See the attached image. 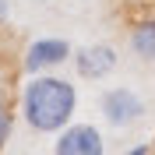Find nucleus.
Instances as JSON below:
<instances>
[{"label":"nucleus","instance_id":"3","mask_svg":"<svg viewBox=\"0 0 155 155\" xmlns=\"http://www.w3.org/2000/svg\"><path fill=\"white\" fill-rule=\"evenodd\" d=\"M53 152L57 155H102L106 145H102L99 127H92V124H67L60 130Z\"/></svg>","mask_w":155,"mask_h":155},{"label":"nucleus","instance_id":"4","mask_svg":"<svg viewBox=\"0 0 155 155\" xmlns=\"http://www.w3.org/2000/svg\"><path fill=\"white\" fill-rule=\"evenodd\" d=\"M64 60H74V53H71V46L64 42V39H35V42H28L25 46V71L28 74H46V71L60 67Z\"/></svg>","mask_w":155,"mask_h":155},{"label":"nucleus","instance_id":"5","mask_svg":"<svg viewBox=\"0 0 155 155\" xmlns=\"http://www.w3.org/2000/svg\"><path fill=\"white\" fill-rule=\"evenodd\" d=\"M116 64H120V57H116V49L106 46V42H95V46H81L74 53V71L81 78H92V81H99V78H106L116 71Z\"/></svg>","mask_w":155,"mask_h":155},{"label":"nucleus","instance_id":"8","mask_svg":"<svg viewBox=\"0 0 155 155\" xmlns=\"http://www.w3.org/2000/svg\"><path fill=\"white\" fill-rule=\"evenodd\" d=\"M7 11H11V7H7V0H0V25L7 21Z\"/></svg>","mask_w":155,"mask_h":155},{"label":"nucleus","instance_id":"2","mask_svg":"<svg viewBox=\"0 0 155 155\" xmlns=\"http://www.w3.org/2000/svg\"><path fill=\"white\" fill-rule=\"evenodd\" d=\"M99 109L113 127H130L145 116V99L137 95L134 88L127 85H116V88H106L102 99H99Z\"/></svg>","mask_w":155,"mask_h":155},{"label":"nucleus","instance_id":"1","mask_svg":"<svg viewBox=\"0 0 155 155\" xmlns=\"http://www.w3.org/2000/svg\"><path fill=\"white\" fill-rule=\"evenodd\" d=\"M78 109V88L57 74H32L21 92V116L39 134H57Z\"/></svg>","mask_w":155,"mask_h":155},{"label":"nucleus","instance_id":"6","mask_svg":"<svg viewBox=\"0 0 155 155\" xmlns=\"http://www.w3.org/2000/svg\"><path fill=\"white\" fill-rule=\"evenodd\" d=\"M130 49L145 64H155V18H145L130 28Z\"/></svg>","mask_w":155,"mask_h":155},{"label":"nucleus","instance_id":"7","mask_svg":"<svg viewBox=\"0 0 155 155\" xmlns=\"http://www.w3.org/2000/svg\"><path fill=\"white\" fill-rule=\"evenodd\" d=\"M11 130H14V113H11V106L0 99V148L11 141Z\"/></svg>","mask_w":155,"mask_h":155}]
</instances>
